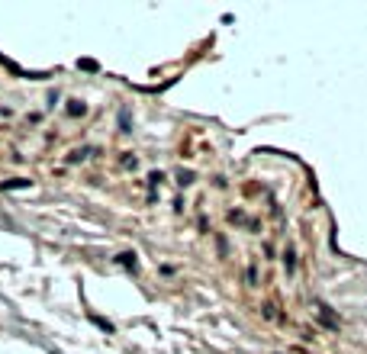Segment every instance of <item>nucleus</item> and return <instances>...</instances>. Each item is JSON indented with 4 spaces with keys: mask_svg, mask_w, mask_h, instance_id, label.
<instances>
[{
    "mask_svg": "<svg viewBox=\"0 0 367 354\" xmlns=\"http://www.w3.org/2000/svg\"><path fill=\"white\" fill-rule=\"evenodd\" d=\"M316 316H319V322L325 325V329H338V319L329 312V306H325V303H316Z\"/></svg>",
    "mask_w": 367,
    "mask_h": 354,
    "instance_id": "1",
    "label": "nucleus"
},
{
    "mask_svg": "<svg viewBox=\"0 0 367 354\" xmlns=\"http://www.w3.org/2000/svg\"><path fill=\"white\" fill-rule=\"evenodd\" d=\"M280 261H283V270H287V274H293V270H297V251H293V248H287V251L280 254Z\"/></svg>",
    "mask_w": 367,
    "mask_h": 354,
    "instance_id": "2",
    "label": "nucleus"
},
{
    "mask_svg": "<svg viewBox=\"0 0 367 354\" xmlns=\"http://www.w3.org/2000/svg\"><path fill=\"white\" fill-rule=\"evenodd\" d=\"M116 261H119V264H122V267H126V270H132V274H136V270H138V261H136V254H132V251L119 254Z\"/></svg>",
    "mask_w": 367,
    "mask_h": 354,
    "instance_id": "3",
    "label": "nucleus"
},
{
    "mask_svg": "<svg viewBox=\"0 0 367 354\" xmlns=\"http://www.w3.org/2000/svg\"><path fill=\"white\" fill-rule=\"evenodd\" d=\"M3 190H23V187H29V180H26V177H13V180H3Z\"/></svg>",
    "mask_w": 367,
    "mask_h": 354,
    "instance_id": "4",
    "label": "nucleus"
},
{
    "mask_svg": "<svg viewBox=\"0 0 367 354\" xmlns=\"http://www.w3.org/2000/svg\"><path fill=\"white\" fill-rule=\"evenodd\" d=\"M91 155H93V148H77V152H71V155H68V161H71V164H77V161H87Z\"/></svg>",
    "mask_w": 367,
    "mask_h": 354,
    "instance_id": "5",
    "label": "nucleus"
},
{
    "mask_svg": "<svg viewBox=\"0 0 367 354\" xmlns=\"http://www.w3.org/2000/svg\"><path fill=\"white\" fill-rule=\"evenodd\" d=\"M87 113V103L84 100H71L68 103V116H84Z\"/></svg>",
    "mask_w": 367,
    "mask_h": 354,
    "instance_id": "6",
    "label": "nucleus"
},
{
    "mask_svg": "<svg viewBox=\"0 0 367 354\" xmlns=\"http://www.w3.org/2000/svg\"><path fill=\"white\" fill-rule=\"evenodd\" d=\"M193 184V171H177V187H190Z\"/></svg>",
    "mask_w": 367,
    "mask_h": 354,
    "instance_id": "7",
    "label": "nucleus"
},
{
    "mask_svg": "<svg viewBox=\"0 0 367 354\" xmlns=\"http://www.w3.org/2000/svg\"><path fill=\"white\" fill-rule=\"evenodd\" d=\"M161 180H164L161 171H152V174H148V187H152V193H155V187H161Z\"/></svg>",
    "mask_w": 367,
    "mask_h": 354,
    "instance_id": "8",
    "label": "nucleus"
},
{
    "mask_svg": "<svg viewBox=\"0 0 367 354\" xmlns=\"http://www.w3.org/2000/svg\"><path fill=\"white\" fill-rule=\"evenodd\" d=\"M245 280H248V287H254V284H258V270H254V267H248V274H245Z\"/></svg>",
    "mask_w": 367,
    "mask_h": 354,
    "instance_id": "9",
    "label": "nucleus"
},
{
    "mask_svg": "<svg viewBox=\"0 0 367 354\" xmlns=\"http://www.w3.org/2000/svg\"><path fill=\"white\" fill-rule=\"evenodd\" d=\"M122 168H126V171H136V168H138V158H122Z\"/></svg>",
    "mask_w": 367,
    "mask_h": 354,
    "instance_id": "10",
    "label": "nucleus"
},
{
    "mask_svg": "<svg viewBox=\"0 0 367 354\" xmlns=\"http://www.w3.org/2000/svg\"><path fill=\"white\" fill-rule=\"evenodd\" d=\"M93 322H97V325H100V329H103V332H113V325H110L107 319H97V316H93Z\"/></svg>",
    "mask_w": 367,
    "mask_h": 354,
    "instance_id": "11",
    "label": "nucleus"
}]
</instances>
